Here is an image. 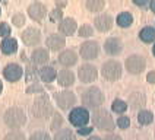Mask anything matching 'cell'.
<instances>
[{"mask_svg":"<svg viewBox=\"0 0 155 140\" xmlns=\"http://www.w3.org/2000/svg\"><path fill=\"white\" fill-rule=\"evenodd\" d=\"M81 101H82L84 108L86 110H97V108H101V105L105 101V96L98 86H89L82 92Z\"/></svg>","mask_w":155,"mask_h":140,"instance_id":"obj_1","label":"cell"},{"mask_svg":"<svg viewBox=\"0 0 155 140\" xmlns=\"http://www.w3.org/2000/svg\"><path fill=\"white\" fill-rule=\"evenodd\" d=\"M91 120H92V124L101 131H113L116 127V121L113 120V115L104 108L94 110Z\"/></svg>","mask_w":155,"mask_h":140,"instance_id":"obj_2","label":"cell"},{"mask_svg":"<svg viewBox=\"0 0 155 140\" xmlns=\"http://www.w3.org/2000/svg\"><path fill=\"white\" fill-rule=\"evenodd\" d=\"M31 113L35 118H48L53 115V104L47 95H41L35 98L31 105Z\"/></svg>","mask_w":155,"mask_h":140,"instance_id":"obj_3","label":"cell"},{"mask_svg":"<svg viewBox=\"0 0 155 140\" xmlns=\"http://www.w3.org/2000/svg\"><path fill=\"white\" fill-rule=\"evenodd\" d=\"M3 121L10 129H19L26 122V114L19 107H10L3 114Z\"/></svg>","mask_w":155,"mask_h":140,"instance_id":"obj_4","label":"cell"},{"mask_svg":"<svg viewBox=\"0 0 155 140\" xmlns=\"http://www.w3.org/2000/svg\"><path fill=\"white\" fill-rule=\"evenodd\" d=\"M101 75L110 82H116L123 75V66L117 60H107L101 66Z\"/></svg>","mask_w":155,"mask_h":140,"instance_id":"obj_5","label":"cell"},{"mask_svg":"<svg viewBox=\"0 0 155 140\" xmlns=\"http://www.w3.org/2000/svg\"><path fill=\"white\" fill-rule=\"evenodd\" d=\"M124 67L130 75H140L147 69V59L142 54H130L124 61Z\"/></svg>","mask_w":155,"mask_h":140,"instance_id":"obj_6","label":"cell"},{"mask_svg":"<svg viewBox=\"0 0 155 140\" xmlns=\"http://www.w3.org/2000/svg\"><path fill=\"white\" fill-rule=\"evenodd\" d=\"M54 101L57 107L63 110V111H69L70 108H73L76 105V95L75 92L72 91H60V92H56L54 95Z\"/></svg>","mask_w":155,"mask_h":140,"instance_id":"obj_7","label":"cell"},{"mask_svg":"<svg viewBox=\"0 0 155 140\" xmlns=\"http://www.w3.org/2000/svg\"><path fill=\"white\" fill-rule=\"evenodd\" d=\"M89 118H91V115H89V111L84 108V107H73L72 110H70L69 113V121L72 126H75V127H84L88 124L89 121Z\"/></svg>","mask_w":155,"mask_h":140,"instance_id":"obj_8","label":"cell"},{"mask_svg":"<svg viewBox=\"0 0 155 140\" xmlns=\"http://www.w3.org/2000/svg\"><path fill=\"white\" fill-rule=\"evenodd\" d=\"M98 54H100V44L94 41V40L84 41L79 47V56L86 61L95 60L98 57Z\"/></svg>","mask_w":155,"mask_h":140,"instance_id":"obj_9","label":"cell"},{"mask_svg":"<svg viewBox=\"0 0 155 140\" xmlns=\"http://www.w3.org/2000/svg\"><path fill=\"white\" fill-rule=\"evenodd\" d=\"M78 78L82 83H91L98 78V69L91 63H84L78 69Z\"/></svg>","mask_w":155,"mask_h":140,"instance_id":"obj_10","label":"cell"},{"mask_svg":"<svg viewBox=\"0 0 155 140\" xmlns=\"http://www.w3.org/2000/svg\"><path fill=\"white\" fill-rule=\"evenodd\" d=\"M21 38L25 45L28 47H34V45H38L41 43V31L38 28H34V26H29L26 28L25 31L21 34Z\"/></svg>","mask_w":155,"mask_h":140,"instance_id":"obj_11","label":"cell"},{"mask_svg":"<svg viewBox=\"0 0 155 140\" xmlns=\"http://www.w3.org/2000/svg\"><path fill=\"white\" fill-rule=\"evenodd\" d=\"M3 76H5V79L8 82H18L24 76V69L18 63H9L3 69Z\"/></svg>","mask_w":155,"mask_h":140,"instance_id":"obj_12","label":"cell"},{"mask_svg":"<svg viewBox=\"0 0 155 140\" xmlns=\"http://www.w3.org/2000/svg\"><path fill=\"white\" fill-rule=\"evenodd\" d=\"M127 107H130L133 111H140V110H143L145 108V105H147V96L143 92H132L127 98Z\"/></svg>","mask_w":155,"mask_h":140,"instance_id":"obj_13","label":"cell"},{"mask_svg":"<svg viewBox=\"0 0 155 140\" xmlns=\"http://www.w3.org/2000/svg\"><path fill=\"white\" fill-rule=\"evenodd\" d=\"M113 24H114V19H113V16L108 15V13H100V15H97L94 19V26L100 32L110 31L113 28Z\"/></svg>","mask_w":155,"mask_h":140,"instance_id":"obj_14","label":"cell"},{"mask_svg":"<svg viewBox=\"0 0 155 140\" xmlns=\"http://www.w3.org/2000/svg\"><path fill=\"white\" fill-rule=\"evenodd\" d=\"M123 50V43L120 38L117 37H110L105 40L104 43V51L107 52L108 56H119Z\"/></svg>","mask_w":155,"mask_h":140,"instance_id":"obj_15","label":"cell"},{"mask_svg":"<svg viewBox=\"0 0 155 140\" xmlns=\"http://www.w3.org/2000/svg\"><path fill=\"white\" fill-rule=\"evenodd\" d=\"M26 12H28V15L32 21H41L47 15V8H45V5L40 3V2H34V3H31L28 6Z\"/></svg>","mask_w":155,"mask_h":140,"instance_id":"obj_16","label":"cell"},{"mask_svg":"<svg viewBox=\"0 0 155 140\" xmlns=\"http://www.w3.org/2000/svg\"><path fill=\"white\" fill-rule=\"evenodd\" d=\"M45 45L51 51H60L66 45V38L61 34H50L45 40Z\"/></svg>","mask_w":155,"mask_h":140,"instance_id":"obj_17","label":"cell"},{"mask_svg":"<svg viewBox=\"0 0 155 140\" xmlns=\"http://www.w3.org/2000/svg\"><path fill=\"white\" fill-rule=\"evenodd\" d=\"M78 29V24L73 18H63L59 22V32L61 35H73Z\"/></svg>","mask_w":155,"mask_h":140,"instance_id":"obj_18","label":"cell"},{"mask_svg":"<svg viewBox=\"0 0 155 140\" xmlns=\"http://www.w3.org/2000/svg\"><path fill=\"white\" fill-rule=\"evenodd\" d=\"M59 63L61 66H64L66 69L68 67H72L78 63V54L73 50H63V51L59 54Z\"/></svg>","mask_w":155,"mask_h":140,"instance_id":"obj_19","label":"cell"},{"mask_svg":"<svg viewBox=\"0 0 155 140\" xmlns=\"http://www.w3.org/2000/svg\"><path fill=\"white\" fill-rule=\"evenodd\" d=\"M57 83L63 88H69L75 83V73L69 69H61L59 73H57Z\"/></svg>","mask_w":155,"mask_h":140,"instance_id":"obj_20","label":"cell"},{"mask_svg":"<svg viewBox=\"0 0 155 140\" xmlns=\"http://www.w3.org/2000/svg\"><path fill=\"white\" fill-rule=\"evenodd\" d=\"M50 60V52L47 48L38 47L31 52V61L34 64H40V66H45V63Z\"/></svg>","mask_w":155,"mask_h":140,"instance_id":"obj_21","label":"cell"},{"mask_svg":"<svg viewBox=\"0 0 155 140\" xmlns=\"http://www.w3.org/2000/svg\"><path fill=\"white\" fill-rule=\"evenodd\" d=\"M38 76L45 83H51L53 80L57 78V70L53 66H41L38 69Z\"/></svg>","mask_w":155,"mask_h":140,"instance_id":"obj_22","label":"cell"},{"mask_svg":"<svg viewBox=\"0 0 155 140\" xmlns=\"http://www.w3.org/2000/svg\"><path fill=\"white\" fill-rule=\"evenodd\" d=\"M0 50L3 54L10 56V54H15L18 51V41L12 37H6L3 38V41L0 43Z\"/></svg>","mask_w":155,"mask_h":140,"instance_id":"obj_23","label":"cell"},{"mask_svg":"<svg viewBox=\"0 0 155 140\" xmlns=\"http://www.w3.org/2000/svg\"><path fill=\"white\" fill-rule=\"evenodd\" d=\"M139 38H140V41H143V43H154L155 41V28L154 26H143L140 31H139Z\"/></svg>","mask_w":155,"mask_h":140,"instance_id":"obj_24","label":"cell"},{"mask_svg":"<svg viewBox=\"0 0 155 140\" xmlns=\"http://www.w3.org/2000/svg\"><path fill=\"white\" fill-rule=\"evenodd\" d=\"M116 24L120 26V28H129L132 24H133V16L132 13L124 10V12H120L117 18H116Z\"/></svg>","mask_w":155,"mask_h":140,"instance_id":"obj_25","label":"cell"},{"mask_svg":"<svg viewBox=\"0 0 155 140\" xmlns=\"http://www.w3.org/2000/svg\"><path fill=\"white\" fill-rule=\"evenodd\" d=\"M138 121L139 124H142V126H148V124H151V122L154 121V113L151 111V110H140L138 113Z\"/></svg>","mask_w":155,"mask_h":140,"instance_id":"obj_26","label":"cell"},{"mask_svg":"<svg viewBox=\"0 0 155 140\" xmlns=\"http://www.w3.org/2000/svg\"><path fill=\"white\" fill-rule=\"evenodd\" d=\"M53 140H76V134L70 129H60L56 131Z\"/></svg>","mask_w":155,"mask_h":140,"instance_id":"obj_27","label":"cell"},{"mask_svg":"<svg viewBox=\"0 0 155 140\" xmlns=\"http://www.w3.org/2000/svg\"><path fill=\"white\" fill-rule=\"evenodd\" d=\"M85 6L89 12H101L105 6V0H85Z\"/></svg>","mask_w":155,"mask_h":140,"instance_id":"obj_28","label":"cell"},{"mask_svg":"<svg viewBox=\"0 0 155 140\" xmlns=\"http://www.w3.org/2000/svg\"><path fill=\"white\" fill-rule=\"evenodd\" d=\"M127 102L126 101H123V99H114L113 101V104H111V110H113V113H116V114H120V115H123V114L127 111Z\"/></svg>","mask_w":155,"mask_h":140,"instance_id":"obj_29","label":"cell"},{"mask_svg":"<svg viewBox=\"0 0 155 140\" xmlns=\"http://www.w3.org/2000/svg\"><path fill=\"white\" fill-rule=\"evenodd\" d=\"M78 35H79V37H82V38L92 37V35H94V28L89 25V24H84V25L79 26V29H78Z\"/></svg>","mask_w":155,"mask_h":140,"instance_id":"obj_30","label":"cell"},{"mask_svg":"<svg viewBox=\"0 0 155 140\" xmlns=\"http://www.w3.org/2000/svg\"><path fill=\"white\" fill-rule=\"evenodd\" d=\"M28 140H53V139H51V136H50L47 131L38 130V131H34V133L29 136V139Z\"/></svg>","mask_w":155,"mask_h":140,"instance_id":"obj_31","label":"cell"},{"mask_svg":"<svg viewBox=\"0 0 155 140\" xmlns=\"http://www.w3.org/2000/svg\"><path fill=\"white\" fill-rule=\"evenodd\" d=\"M3 140H26V137L22 131L13 130V131H10V133H8Z\"/></svg>","mask_w":155,"mask_h":140,"instance_id":"obj_32","label":"cell"},{"mask_svg":"<svg viewBox=\"0 0 155 140\" xmlns=\"http://www.w3.org/2000/svg\"><path fill=\"white\" fill-rule=\"evenodd\" d=\"M116 124L119 126V129H121V130H126V129H129V127H130V118L127 117V115H120V117L117 118Z\"/></svg>","mask_w":155,"mask_h":140,"instance_id":"obj_33","label":"cell"},{"mask_svg":"<svg viewBox=\"0 0 155 140\" xmlns=\"http://www.w3.org/2000/svg\"><path fill=\"white\" fill-rule=\"evenodd\" d=\"M12 24L18 28H21V26L25 25V15L24 13H15L13 16H12Z\"/></svg>","mask_w":155,"mask_h":140,"instance_id":"obj_34","label":"cell"},{"mask_svg":"<svg viewBox=\"0 0 155 140\" xmlns=\"http://www.w3.org/2000/svg\"><path fill=\"white\" fill-rule=\"evenodd\" d=\"M10 32H12V28H10V25H9L8 22L2 21V22H0V37L6 38V37H9V35H10Z\"/></svg>","mask_w":155,"mask_h":140,"instance_id":"obj_35","label":"cell"},{"mask_svg":"<svg viewBox=\"0 0 155 140\" xmlns=\"http://www.w3.org/2000/svg\"><path fill=\"white\" fill-rule=\"evenodd\" d=\"M61 122H63V118H61L60 114L53 113V121H51V129L53 130H57V129L61 126Z\"/></svg>","mask_w":155,"mask_h":140,"instance_id":"obj_36","label":"cell"},{"mask_svg":"<svg viewBox=\"0 0 155 140\" xmlns=\"http://www.w3.org/2000/svg\"><path fill=\"white\" fill-rule=\"evenodd\" d=\"M35 92H40V94L44 92L43 86H41L40 83H37V82H34L32 85H29V86L26 88V94H35Z\"/></svg>","mask_w":155,"mask_h":140,"instance_id":"obj_37","label":"cell"},{"mask_svg":"<svg viewBox=\"0 0 155 140\" xmlns=\"http://www.w3.org/2000/svg\"><path fill=\"white\" fill-rule=\"evenodd\" d=\"M50 19L51 21H61L63 19V12H61V9H53L51 12H50Z\"/></svg>","mask_w":155,"mask_h":140,"instance_id":"obj_38","label":"cell"},{"mask_svg":"<svg viewBox=\"0 0 155 140\" xmlns=\"http://www.w3.org/2000/svg\"><path fill=\"white\" fill-rule=\"evenodd\" d=\"M92 127H86V126H84V127H79L78 129V134H81V136H88V134H91L92 133Z\"/></svg>","mask_w":155,"mask_h":140,"instance_id":"obj_39","label":"cell"},{"mask_svg":"<svg viewBox=\"0 0 155 140\" xmlns=\"http://www.w3.org/2000/svg\"><path fill=\"white\" fill-rule=\"evenodd\" d=\"M147 80L149 82V83H155V70H151V72H148Z\"/></svg>","mask_w":155,"mask_h":140,"instance_id":"obj_40","label":"cell"},{"mask_svg":"<svg viewBox=\"0 0 155 140\" xmlns=\"http://www.w3.org/2000/svg\"><path fill=\"white\" fill-rule=\"evenodd\" d=\"M104 140H121V137L119 134H114V133H110V134H107L105 136V139Z\"/></svg>","mask_w":155,"mask_h":140,"instance_id":"obj_41","label":"cell"},{"mask_svg":"<svg viewBox=\"0 0 155 140\" xmlns=\"http://www.w3.org/2000/svg\"><path fill=\"white\" fill-rule=\"evenodd\" d=\"M132 2H133L136 6H140V8H142V6H147L148 3H149V0H132Z\"/></svg>","mask_w":155,"mask_h":140,"instance_id":"obj_42","label":"cell"},{"mask_svg":"<svg viewBox=\"0 0 155 140\" xmlns=\"http://www.w3.org/2000/svg\"><path fill=\"white\" fill-rule=\"evenodd\" d=\"M56 6L57 9H61L64 6H68V0H56Z\"/></svg>","mask_w":155,"mask_h":140,"instance_id":"obj_43","label":"cell"},{"mask_svg":"<svg viewBox=\"0 0 155 140\" xmlns=\"http://www.w3.org/2000/svg\"><path fill=\"white\" fill-rule=\"evenodd\" d=\"M26 70H28V72H26V73H28V80H29V78H35V73L32 72V70H35V69L32 67V66H31V64L26 67Z\"/></svg>","mask_w":155,"mask_h":140,"instance_id":"obj_44","label":"cell"},{"mask_svg":"<svg viewBox=\"0 0 155 140\" xmlns=\"http://www.w3.org/2000/svg\"><path fill=\"white\" fill-rule=\"evenodd\" d=\"M149 8L152 12H155V0H149Z\"/></svg>","mask_w":155,"mask_h":140,"instance_id":"obj_45","label":"cell"},{"mask_svg":"<svg viewBox=\"0 0 155 140\" xmlns=\"http://www.w3.org/2000/svg\"><path fill=\"white\" fill-rule=\"evenodd\" d=\"M86 140H104V139H101L100 136H89Z\"/></svg>","mask_w":155,"mask_h":140,"instance_id":"obj_46","label":"cell"},{"mask_svg":"<svg viewBox=\"0 0 155 140\" xmlns=\"http://www.w3.org/2000/svg\"><path fill=\"white\" fill-rule=\"evenodd\" d=\"M2 91H3V82L0 80V94H2Z\"/></svg>","mask_w":155,"mask_h":140,"instance_id":"obj_47","label":"cell"},{"mask_svg":"<svg viewBox=\"0 0 155 140\" xmlns=\"http://www.w3.org/2000/svg\"><path fill=\"white\" fill-rule=\"evenodd\" d=\"M152 54L155 56V44H154V47H152Z\"/></svg>","mask_w":155,"mask_h":140,"instance_id":"obj_48","label":"cell"},{"mask_svg":"<svg viewBox=\"0 0 155 140\" xmlns=\"http://www.w3.org/2000/svg\"><path fill=\"white\" fill-rule=\"evenodd\" d=\"M0 13H2V9H0Z\"/></svg>","mask_w":155,"mask_h":140,"instance_id":"obj_49","label":"cell"}]
</instances>
